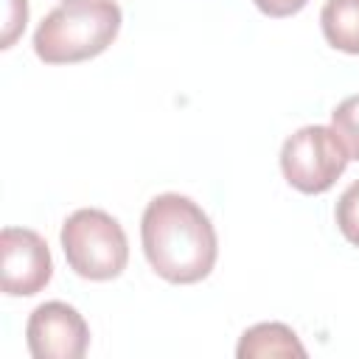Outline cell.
I'll list each match as a JSON object with an SVG mask.
<instances>
[{"label": "cell", "mask_w": 359, "mask_h": 359, "mask_svg": "<svg viewBox=\"0 0 359 359\" xmlns=\"http://www.w3.org/2000/svg\"><path fill=\"white\" fill-rule=\"evenodd\" d=\"M320 25L331 48L359 56V0H325Z\"/></svg>", "instance_id": "ba28073f"}, {"label": "cell", "mask_w": 359, "mask_h": 359, "mask_svg": "<svg viewBox=\"0 0 359 359\" xmlns=\"http://www.w3.org/2000/svg\"><path fill=\"white\" fill-rule=\"evenodd\" d=\"M28 20V3L25 0H6V20H3V39L0 48H11L20 31L25 28Z\"/></svg>", "instance_id": "8fae6325"}, {"label": "cell", "mask_w": 359, "mask_h": 359, "mask_svg": "<svg viewBox=\"0 0 359 359\" xmlns=\"http://www.w3.org/2000/svg\"><path fill=\"white\" fill-rule=\"evenodd\" d=\"M238 359H255V356H306V348L300 345L297 334L283 323H258L247 328L236 348Z\"/></svg>", "instance_id": "52a82bcc"}, {"label": "cell", "mask_w": 359, "mask_h": 359, "mask_svg": "<svg viewBox=\"0 0 359 359\" xmlns=\"http://www.w3.org/2000/svg\"><path fill=\"white\" fill-rule=\"evenodd\" d=\"M53 261L45 238L28 227L0 233V289L11 297H31L48 286Z\"/></svg>", "instance_id": "5b68a950"}, {"label": "cell", "mask_w": 359, "mask_h": 359, "mask_svg": "<svg viewBox=\"0 0 359 359\" xmlns=\"http://www.w3.org/2000/svg\"><path fill=\"white\" fill-rule=\"evenodd\" d=\"M331 129L348 149L351 160H359V93L339 101L331 112Z\"/></svg>", "instance_id": "9c48e42d"}, {"label": "cell", "mask_w": 359, "mask_h": 359, "mask_svg": "<svg viewBox=\"0 0 359 359\" xmlns=\"http://www.w3.org/2000/svg\"><path fill=\"white\" fill-rule=\"evenodd\" d=\"M140 241L146 261L168 283L208 278L219 255V238L208 213L182 194H160L146 205Z\"/></svg>", "instance_id": "6da1fadb"}, {"label": "cell", "mask_w": 359, "mask_h": 359, "mask_svg": "<svg viewBox=\"0 0 359 359\" xmlns=\"http://www.w3.org/2000/svg\"><path fill=\"white\" fill-rule=\"evenodd\" d=\"M67 266L87 280H112L126 269L129 241L115 216L98 208H79L62 224Z\"/></svg>", "instance_id": "3957f363"}, {"label": "cell", "mask_w": 359, "mask_h": 359, "mask_svg": "<svg viewBox=\"0 0 359 359\" xmlns=\"http://www.w3.org/2000/svg\"><path fill=\"white\" fill-rule=\"evenodd\" d=\"M351 154L331 126L309 123L289 135L280 149V171L300 194H325L345 171Z\"/></svg>", "instance_id": "277c9868"}, {"label": "cell", "mask_w": 359, "mask_h": 359, "mask_svg": "<svg viewBox=\"0 0 359 359\" xmlns=\"http://www.w3.org/2000/svg\"><path fill=\"white\" fill-rule=\"evenodd\" d=\"M25 342L34 359H81L90 348V328L73 306L48 300L31 311Z\"/></svg>", "instance_id": "8992f818"}, {"label": "cell", "mask_w": 359, "mask_h": 359, "mask_svg": "<svg viewBox=\"0 0 359 359\" xmlns=\"http://www.w3.org/2000/svg\"><path fill=\"white\" fill-rule=\"evenodd\" d=\"M266 17H292L297 14L309 0H252Z\"/></svg>", "instance_id": "7c38bea8"}, {"label": "cell", "mask_w": 359, "mask_h": 359, "mask_svg": "<svg viewBox=\"0 0 359 359\" xmlns=\"http://www.w3.org/2000/svg\"><path fill=\"white\" fill-rule=\"evenodd\" d=\"M121 31L115 0H62L34 31V50L45 65H73L104 53Z\"/></svg>", "instance_id": "7a4b0ae2"}, {"label": "cell", "mask_w": 359, "mask_h": 359, "mask_svg": "<svg viewBox=\"0 0 359 359\" xmlns=\"http://www.w3.org/2000/svg\"><path fill=\"white\" fill-rule=\"evenodd\" d=\"M334 216H337L339 233H342L353 247H359V180L351 182V185L342 191V196L337 199Z\"/></svg>", "instance_id": "30bf717a"}]
</instances>
